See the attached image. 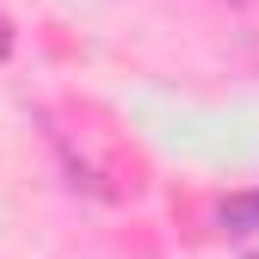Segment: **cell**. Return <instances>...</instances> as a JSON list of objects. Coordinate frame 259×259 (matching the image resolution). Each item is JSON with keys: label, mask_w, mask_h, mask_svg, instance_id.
Listing matches in <instances>:
<instances>
[{"label": "cell", "mask_w": 259, "mask_h": 259, "mask_svg": "<svg viewBox=\"0 0 259 259\" xmlns=\"http://www.w3.org/2000/svg\"><path fill=\"white\" fill-rule=\"evenodd\" d=\"M216 229H222V235H235V241L259 235V185H253V191H235V198H222V204H216Z\"/></svg>", "instance_id": "cell-1"}, {"label": "cell", "mask_w": 259, "mask_h": 259, "mask_svg": "<svg viewBox=\"0 0 259 259\" xmlns=\"http://www.w3.org/2000/svg\"><path fill=\"white\" fill-rule=\"evenodd\" d=\"M247 259H259V253H247Z\"/></svg>", "instance_id": "cell-3"}, {"label": "cell", "mask_w": 259, "mask_h": 259, "mask_svg": "<svg viewBox=\"0 0 259 259\" xmlns=\"http://www.w3.org/2000/svg\"><path fill=\"white\" fill-rule=\"evenodd\" d=\"M13 56V37H7V25H0V62H7Z\"/></svg>", "instance_id": "cell-2"}]
</instances>
